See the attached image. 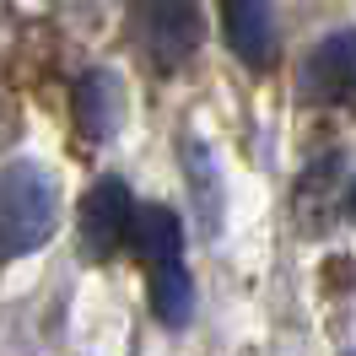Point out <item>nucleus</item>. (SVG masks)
I'll use <instances>...</instances> for the list:
<instances>
[{
	"mask_svg": "<svg viewBox=\"0 0 356 356\" xmlns=\"http://www.w3.org/2000/svg\"><path fill=\"white\" fill-rule=\"evenodd\" d=\"M60 222V189L38 162H11L0 173V259H27Z\"/></svg>",
	"mask_w": 356,
	"mask_h": 356,
	"instance_id": "1",
	"label": "nucleus"
},
{
	"mask_svg": "<svg viewBox=\"0 0 356 356\" xmlns=\"http://www.w3.org/2000/svg\"><path fill=\"white\" fill-rule=\"evenodd\" d=\"M302 92L318 103L356 97V33H330L302 65Z\"/></svg>",
	"mask_w": 356,
	"mask_h": 356,
	"instance_id": "4",
	"label": "nucleus"
},
{
	"mask_svg": "<svg viewBox=\"0 0 356 356\" xmlns=\"http://www.w3.org/2000/svg\"><path fill=\"white\" fill-rule=\"evenodd\" d=\"M70 11H92V6H97V0H65Z\"/></svg>",
	"mask_w": 356,
	"mask_h": 356,
	"instance_id": "10",
	"label": "nucleus"
},
{
	"mask_svg": "<svg viewBox=\"0 0 356 356\" xmlns=\"http://www.w3.org/2000/svg\"><path fill=\"white\" fill-rule=\"evenodd\" d=\"M124 119V87L113 70H87L76 81V124L87 140H108Z\"/></svg>",
	"mask_w": 356,
	"mask_h": 356,
	"instance_id": "6",
	"label": "nucleus"
},
{
	"mask_svg": "<svg viewBox=\"0 0 356 356\" xmlns=\"http://www.w3.org/2000/svg\"><path fill=\"white\" fill-rule=\"evenodd\" d=\"M135 44L156 70H178L200 49V0H135Z\"/></svg>",
	"mask_w": 356,
	"mask_h": 356,
	"instance_id": "2",
	"label": "nucleus"
},
{
	"mask_svg": "<svg viewBox=\"0 0 356 356\" xmlns=\"http://www.w3.org/2000/svg\"><path fill=\"white\" fill-rule=\"evenodd\" d=\"M189 152V173H195V189H200V227L205 232H216V189H211V162H205V152L189 140L184 146Z\"/></svg>",
	"mask_w": 356,
	"mask_h": 356,
	"instance_id": "9",
	"label": "nucleus"
},
{
	"mask_svg": "<svg viewBox=\"0 0 356 356\" xmlns=\"http://www.w3.org/2000/svg\"><path fill=\"white\" fill-rule=\"evenodd\" d=\"M135 254L146 259V265H173V259H184V227H178V216L168 211V205H135Z\"/></svg>",
	"mask_w": 356,
	"mask_h": 356,
	"instance_id": "7",
	"label": "nucleus"
},
{
	"mask_svg": "<svg viewBox=\"0 0 356 356\" xmlns=\"http://www.w3.org/2000/svg\"><path fill=\"white\" fill-rule=\"evenodd\" d=\"M152 308H156V318H162V324H173V330L189 324V313H195V286H189L184 259L152 270Z\"/></svg>",
	"mask_w": 356,
	"mask_h": 356,
	"instance_id": "8",
	"label": "nucleus"
},
{
	"mask_svg": "<svg viewBox=\"0 0 356 356\" xmlns=\"http://www.w3.org/2000/svg\"><path fill=\"white\" fill-rule=\"evenodd\" d=\"M135 227V200L119 178H97L81 200V248L87 259H108L113 248L130 238Z\"/></svg>",
	"mask_w": 356,
	"mask_h": 356,
	"instance_id": "3",
	"label": "nucleus"
},
{
	"mask_svg": "<svg viewBox=\"0 0 356 356\" xmlns=\"http://www.w3.org/2000/svg\"><path fill=\"white\" fill-rule=\"evenodd\" d=\"M351 216H356V184H351Z\"/></svg>",
	"mask_w": 356,
	"mask_h": 356,
	"instance_id": "11",
	"label": "nucleus"
},
{
	"mask_svg": "<svg viewBox=\"0 0 356 356\" xmlns=\"http://www.w3.org/2000/svg\"><path fill=\"white\" fill-rule=\"evenodd\" d=\"M222 22H227V49L243 65L265 70L275 60V17L265 0H222Z\"/></svg>",
	"mask_w": 356,
	"mask_h": 356,
	"instance_id": "5",
	"label": "nucleus"
}]
</instances>
